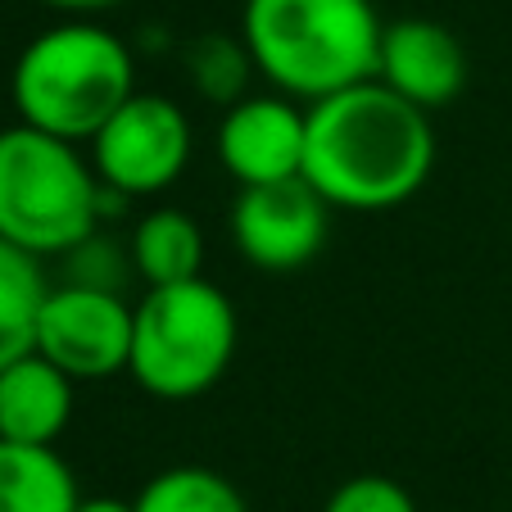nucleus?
<instances>
[{"instance_id":"obj_16","label":"nucleus","mask_w":512,"mask_h":512,"mask_svg":"<svg viewBox=\"0 0 512 512\" xmlns=\"http://www.w3.org/2000/svg\"><path fill=\"white\" fill-rule=\"evenodd\" d=\"M186 82L204 105L232 109L236 100L250 96V78H259L250 64V50L241 46V37H223V32H204V37L182 46Z\"/></svg>"},{"instance_id":"obj_5","label":"nucleus","mask_w":512,"mask_h":512,"mask_svg":"<svg viewBox=\"0 0 512 512\" xmlns=\"http://www.w3.org/2000/svg\"><path fill=\"white\" fill-rule=\"evenodd\" d=\"M241 345V318L213 281L145 290L132 304L127 377L159 404H191L227 377Z\"/></svg>"},{"instance_id":"obj_13","label":"nucleus","mask_w":512,"mask_h":512,"mask_svg":"<svg viewBox=\"0 0 512 512\" xmlns=\"http://www.w3.org/2000/svg\"><path fill=\"white\" fill-rule=\"evenodd\" d=\"M82 485L59 449L0 440V512H78Z\"/></svg>"},{"instance_id":"obj_18","label":"nucleus","mask_w":512,"mask_h":512,"mask_svg":"<svg viewBox=\"0 0 512 512\" xmlns=\"http://www.w3.org/2000/svg\"><path fill=\"white\" fill-rule=\"evenodd\" d=\"M322 512H417V503L395 476L358 472L327 494Z\"/></svg>"},{"instance_id":"obj_6","label":"nucleus","mask_w":512,"mask_h":512,"mask_svg":"<svg viewBox=\"0 0 512 512\" xmlns=\"http://www.w3.org/2000/svg\"><path fill=\"white\" fill-rule=\"evenodd\" d=\"M87 159L105 195L118 204L159 200L182 182L195 159L191 114L164 91H136L87 141Z\"/></svg>"},{"instance_id":"obj_1","label":"nucleus","mask_w":512,"mask_h":512,"mask_svg":"<svg viewBox=\"0 0 512 512\" xmlns=\"http://www.w3.org/2000/svg\"><path fill=\"white\" fill-rule=\"evenodd\" d=\"M435 168L431 114L399 100L377 78L309 105L304 182L345 213L408 204Z\"/></svg>"},{"instance_id":"obj_19","label":"nucleus","mask_w":512,"mask_h":512,"mask_svg":"<svg viewBox=\"0 0 512 512\" xmlns=\"http://www.w3.org/2000/svg\"><path fill=\"white\" fill-rule=\"evenodd\" d=\"M37 5H46V10L59 14V19H100V14L118 10L127 0H37Z\"/></svg>"},{"instance_id":"obj_12","label":"nucleus","mask_w":512,"mask_h":512,"mask_svg":"<svg viewBox=\"0 0 512 512\" xmlns=\"http://www.w3.org/2000/svg\"><path fill=\"white\" fill-rule=\"evenodd\" d=\"M127 254H132V272L145 290L195 281L204 277V227L195 213L177 209V204H155L132 223Z\"/></svg>"},{"instance_id":"obj_3","label":"nucleus","mask_w":512,"mask_h":512,"mask_svg":"<svg viewBox=\"0 0 512 512\" xmlns=\"http://www.w3.org/2000/svg\"><path fill=\"white\" fill-rule=\"evenodd\" d=\"M136 91L132 46L100 19H55L10 68L14 123L82 150Z\"/></svg>"},{"instance_id":"obj_15","label":"nucleus","mask_w":512,"mask_h":512,"mask_svg":"<svg viewBox=\"0 0 512 512\" xmlns=\"http://www.w3.org/2000/svg\"><path fill=\"white\" fill-rule=\"evenodd\" d=\"M136 512H250L245 494L204 463H177L136 490Z\"/></svg>"},{"instance_id":"obj_8","label":"nucleus","mask_w":512,"mask_h":512,"mask_svg":"<svg viewBox=\"0 0 512 512\" xmlns=\"http://www.w3.org/2000/svg\"><path fill=\"white\" fill-rule=\"evenodd\" d=\"M331 204L309 182L250 186L232 200V245L259 272H300L322 254L331 236Z\"/></svg>"},{"instance_id":"obj_2","label":"nucleus","mask_w":512,"mask_h":512,"mask_svg":"<svg viewBox=\"0 0 512 512\" xmlns=\"http://www.w3.org/2000/svg\"><path fill=\"white\" fill-rule=\"evenodd\" d=\"M381 32L372 0H245L236 37L268 91L318 105L377 78Z\"/></svg>"},{"instance_id":"obj_14","label":"nucleus","mask_w":512,"mask_h":512,"mask_svg":"<svg viewBox=\"0 0 512 512\" xmlns=\"http://www.w3.org/2000/svg\"><path fill=\"white\" fill-rule=\"evenodd\" d=\"M46 268L23 250L0 241V372L32 354L37 345V318L46 304Z\"/></svg>"},{"instance_id":"obj_11","label":"nucleus","mask_w":512,"mask_h":512,"mask_svg":"<svg viewBox=\"0 0 512 512\" xmlns=\"http://www.w3.org/2000/svg\"><path fill=\"white\" fill-rule=\"evenodd\" d=\"M78 408V381L32 349L0 372V440L55 449Z\"/></svg>"},{"instance_id":"obj_10","label":"nucleus","mask_w":512,"mask_h":512,"mask_svg":"<svg viewBox=\"0 0 512 512\" xmlns=\"http://www.w3.org/2000/svg\"><path fill=\"white\" fill-rule=\"evenodd\" d=\"M377 82L422 114L445 109L467 87V50L445 23L395 19L381 32Z\"/></svg>"},{"instance_id":"obj_20","label":"nucleus","mask_w":512,"mask_h":512,"mask_svg":"<svg viewBox=\"0 0 512 512\" xmlns=\"http://www.w3.org/2000/svg\"><path fill=\"white\" fill-rule=\"evenodd\" d=\"M78 512H136L132 499H114V494H82Z\"/></svg>"},{"instance_id":"obj_9","label":"nucleus","mask_w":512,"mask_h":512,"mask_svg":"<svg viewBox=\"0 0 512 512\" xmlns=\"http://www.w3.org/2000/svg\"><path fill=\"white\" fill-rule=\"evenodd\" d=\"M304 145H309V105L277 96V91H250L223 109L213 150L236 191L250 186H277L304 177Z\"/></svg>"},{"instance_id":"obj_17","label":"nucleus","mask_w":512,"mask_h":512,"mask_svg":"<svg viewBox=\"0 0 512 512\" xmlns=\"http://www.w3.org/2000/svg\"><path fill=\"white\" fill-rule=\"evenodd\" d=\"M64 263V281H78V286H96V290H118L123 295L136 281L132 272V254H127V241H114V236L96 232L68 254Z\"/></svg>"},{"instance_id":"obj_7","label":"nucleus","mask_w":512,"mask_h":512,"mask_svg":"<svg viewBox=\"0 0 512 512\" xmlns=\"http://www.w3.org/2000/svg\"><path fill=\"white\" fill-rule=\"evenodd\" d=\"M37 349L68 381L127 377L132 358V300L118 290L59 281L46 290L37 318Z\"/></svg>"},{"instance_id":"obj_4","label":"nucleus","mask_w":512,"mask_h":512,"mask_svg":"<svg viewBox=\"0 0 512 512\" xmlns=\"http://www.w3.org/2000/svg\"><path fill=\"white\" fill-rule=\"evenodd\" d=\"M114 195H105L82 145L28 123L0 127V241L28 259H68L100 232Z\"/></svg>"}]
</instances>
